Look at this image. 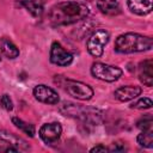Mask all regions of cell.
Segmentation results:
<instances>
[{"label":"cell","mask_w":153,"mask_h":153,"mask_svg":"<svg viewBox=\"0 0 153 153\" xmlns=\"http://www.w3.org/2000/svg\"><path fill=\"white\" fill-rule=\"evenodd\" d=\"M20 5L23 7H25L33 17H41L43 13V6L41 2L36 1V0H23L20 2Z\"/></svg>","instance_id":"9a60e30c"},{"label":"cell","mask_w":153,"mask_h":153,"mask_svg":"<svg viewBox=\"0 0 153 153\" xmlns=\"http://www.w3.org/2000/svg\"><path fill=\"white\" fill-rule=\"evenodd\" d=\"M139 78L140 81L146 86L151 87L153 85V61L145 60L139 66Z\"/></svg>","instance_id":"30bf717a"},{"label":"cell","mask_w":153,"mask_h":153,"mask_svg":"<svg viewBox=\"0 0 153 153\" xmlns=\"http://www.w3.org/2000/svg\"><path fill=\"white\" fill-rule=\"evenodd\" d=\"M33 96L37 100L45 103V104H57L59 103L57 93L53 88H50L45 85H37L33 88Z\"/></svg>","instance_id":"ba28073f"},{"label":"cell","mask_w":153,"mask_h":153,"mask_svg":"<svg viewBox=\"0 0 153 153\" xmlns=\"http://www.w3.org/2000/svg\"><path fill=\"white\" fill-rule=\"evenodd\" d=\"M0 104H1V106L5 109V110H12L13 109V103H12V100H11V98H10V96L8 94H2L1 96V98H0Z\"/></svg>","instance_id":"ffe728a7"},{"label":"cell","mask_w":153,"mask_h":153,"mask_svg":"<svg viewBox=\"0 0 153 153\" xmlns=\"http://www.w3.org/2000/svg\"><path fill=\"white\" fill-rule=\"evenodd\" d=\"M152 45H153V41L151 37L133 32L121 35L115 41V50L122 54L146 51L149 50Z\"/></svg>","instance_id":"7a4b0ae2"},{"label":"cell","mask_w":153,"mask_h":153,"mask_svg":"<svg viewBox=\"0 0 153 153\" xmlns=\"http://www.w3.org/2000/svg\"><path fill=\"white\" fill-rule=\"evenodd\" d=\"M110 149L111 151H124V146L123 145L122 146H118V143H115Z\"/></svg>","instance_id":"7402d4cb"},{"label":"cell","mask_w":153,"mask_h":153,"mask_svg":"<svg viewBox=\"0 0 153 153\" xmlns=\"http://www.w3.org/2000/svg\"><path fill=\"white\" fill-rule=\"evenodd\" d=\"M137 143L145 148L153 147V130H142L137 135Z\"/></svg>","instance_id":"2e32d148"},{"label":"cell","mask_w":153,"mask_h":153,"mask_svg":"<svg viewBox=\"0 0 153 153\" xmlns=\"http://www.w3.org/2000/svg\"><path fill=\"white\" fill-rule=\"evenodd\" d=\"M0 61H1V57H0Z\"/></svg>","instance_id":"603a6c76"},{"label":"cell","mask_w":153,"mask_h":153,"mask_svg":"<svg viewBox=\"0 0 153 153\" xmlns=\"http://www.w3.org/2000/svg\"><path fill=\"white\" fill-rule=\"evenodd\" d=\"M152 105H153L152 100H151L149 98L145 97V98H141V99H139L137 102L133 103V104L130 105V108H131V109H149V108H152Z\"/></svg>","instance_id":"d6986e66"},{"label":"cell","mask_w":153,"mask_h":153,"mask_svg":"<svg viewBox=\"0 0 153 153\" xmlns=\"http://www.w3.org/2000/svg\"><path fill=\"white\" fill-rule=\"evenodd\" d=\"M140 93H141V87L128 85V86H122L117 88L115 91V98L120 102H128L140 96Z\"/></svg>","instance_id":"9c48e42d"},{"label":"cell","mask_w":153,"mask_h":153,"mask_svg":"<svg viewBox=\"0 0 153 153\" xmlns=\"http://www.w3.org/2000/svg\"><path fill=\"white\" fill-rule=\"evenodd\" d=\"M110 35L105 30L94 31L87 41V50L94 57H100L104 51V47L109 42Z\"/></svg>","instance_id":"277c9868"},{"label":"cell","mask_w":153,"mask_h":153,"mask_svg":"<svg viewBox=\"0 0 153 153\" xmlns=\"http://www.w3.org/2000/svg\"><path fill=\"white\" fill-rule=\"evenodd\" d=\"M88 14V7L78 1H63L54 5L49 12V19L54 25H71Z\"/></svg>","instance_id":"6da1fadb"},{"label":"cell","mask_w":153,"mask_h":153,"mask_svg":"<svg viewBox=\"0 0 153 153\" xmlns=\"http://www.w3.org/2000/svg\"><path fill=\"white\" fill-rule=\"evenodd\" d=\"M0 139L6 141L8 145L11 146H17V148H27V145L24 140H22L20 137H17L16 135H13L12 133H8L6 130H0Z\"/></svg>","instance_id":"5bb4252c"},{"label":"cell","mask_w":153,"mask_h":153,"mask_svg":"<svg viewBox=\"0 0 153 153\" xmlns=\"http://www.w3.org/2000/svg\"><path fill=\"white\" fill-rule=\"evenodd\" d=\"M137 127L141 130H153V120L151 115H147L146 117H142L137 122Z\"/></svg>","instance_id":"ac0fdd59"},{"label":"cell","mask_w":153,"mask_h":153,"mask_svg":"<svg viewBox=\"0 0 153 153\" xmlns=\"http://www.w3.org/2000/svg\"><path fill=\"white\" fill-rule=\"evenodd\" d=\"M97 7L102 13L108 16H115L121 12L118 0H98Z\"/></svg>","instance_id":"7c38bea8"},{"label":"cell","mask_w":153,"mask_h":153,"mask_svg":"<svg viewBox=\"0 0 153 153\" xmlns=\"http://www.w3.org/2000/svg\"><path fill=\"white\" fill-rule=\"evenodd\" d=\"M12 122H13V124H14L17 128H19L20 130H23L26 135H29V136H31V137L35 135V127H33L32 124L26 123V122H24L23 120L18 118V117H12Z\"/></svg>","instance_id":"e0dca14e"},{"label":"cell","mask_w":153,"mask_h":153,"mask_svg":"<svg viewBox=\"0 0 153 153\" xmlns=\"http://www.w3.org/2000/svg\"><path fill=\"white\" fill-rule=\"evenodd\" d=\"M91 73L94 78L103 80V81H116L122 75V69L116 66H110L100 62H96L91 67Z\"/></svg>","instance_id":"3957f363"},{"label":"cell","mask_w":153,"mask_h":153,"mask_svg":"<svg viewBox=\"0 0 153 153\" xmlns=\"http://www.w3.org/2000/svg\"><path fill=\"white\" fill-rule=\"evenodd\" d=\"M62 133V128L60 126V123L57 122H53V123H47L43 124L39 129V136L41 139L45 142V143H54L56 142Z\"/></svg>","instance_id":"52a82bcc"},{"label":"cell","mask_w":153,"mask_h":153,"mask_svg":"<svg viewBox=\"0 0 153 153\" xmlns=\"http://www.w3.org/2000/svg\"><path fill=\"white\" fill-rule=\"evenodd\" d=\"M128 7L139 16H146L152 12V0H128Z\"/></svg>","instance_id":"8fae6325"},{"label":"cell","mask_w":153,"mask_h":153,"mask_svg":"<svg viewBox=\"0 0 153 153\" xmlns=\"http://www.w3.org/2000/svg\"><path fill=\"white\" fill-rule=\"evenodd\" d=\"M0 50L8 59H16L19 55V49L16 47V44L11 39L6 37L1 38L0 41Z\"/></svg>","instance_id":"4fadbf2b"},{"label":"cell","mask_w":153,"mask_h":153,"mask_svg":"<svg viewBox=\"0 0 153 153\" xmlns=\"http://www.w3.org/2000/svg\"><path fill=\"white\" fill-rule=\"evenodd\" d=\"M106 151H109V148H106L103 145H98V146L91 148V152H106Z\"/></svg>","instance_id":"44dd1931"},{"label":"cell","mask_w":153,"mask_h":153,"mask_svg":"<svg viewBox=\"0 0 153 153\" xmlns=\"http://www.w3.org/2000/svg\"><path fill=\"white\" fill-rule=\"evenodd\" d=\"M65 90L69 96L80 100H88L93 96V90L88 85L76 80H65Z\"/></svg>","instance_id":"5b68a950"},{"label":"cell","mask_w":153,"mask_h":153,"mask_svg":"<svg viewBox=\"0 0 153 153\" xmlns=\"http://www.w3.org/2000/svg\"><path fill=\"white\" fill-rule=\"evenodd\" d=\"M50 61L57 66H68L73 61V56L59 42H53L50 48Z\"/></svg>","instance_id":"8992f818"}]
</instances>
